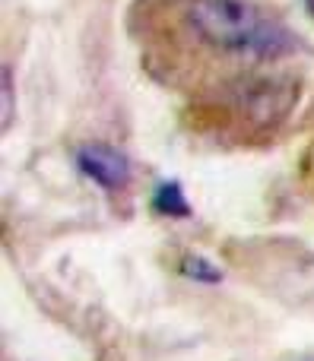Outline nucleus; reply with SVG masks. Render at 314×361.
I'll return each instance as SVG.
<instances>
[{
    "instance_id": "7ed1b4c3",
    "label": "nucleus",
    "mask_w": 314,
    "mask_h": 361,
    "mask_svg": "<svg viewBox=\"0 0 314 361\" xmlns=\"http://www.w3.org/2000/svg\"><path fill=\"white\" fill-rule=\"evenodd\" d=\"M296 99H283V82L279 80H251L241 89V108L254 121H277L292 108Z\"/></svg>"
},
{
    "instance_id": "39448f33",
    "label": "nucleus",
    "mask_w": 314,
    "mask_h": 361,
    "mask_svg": "<svg viewBox=\"0 0 314 361\" xmlns=\"http://www.w3.org/2000/svg\"><path fill=\"white\" fill-rule=\"evenodd\" d=\"M181 273L188 276V279L210 282V286L222 282V273H219V269H216L210 260H203V257H184V260H181Z\"/></svg>"
},
{
    "instance_id": "f03ea898",
    "label": "nucleus",
    "mask_w": 314,
    "mask_h": 361,
    "mask_svg": "<svg viewBox=\"0 0 314 361\" xmlns=\"http://www.w3.org/2000/svg\"><path fill=\"white\" fill-rule=\"evenodd\" d=\"M76 165L105 190H121L131 180V159L108 143H86L76 149Z\"/></svg>"
},
{
    "instance_id": "423d86ee",
    "label": "nucleus",
    "mask_w": 314,
    "mask_h": 361,
    "mask_svg": "<svg viewBox=\"0 0 314 361\" xmlns=\"http://www.w3.org/2000/svg\"><path fill=\"white\" fill-rule=\"evenodd\" d=\"M0 92H4V118H0V130H10L13 124V73L10 67H4V82H0Z\"/></svg>"
},
{
    "instance_id": "f257e3e1",
    "label": "nucleus",
    "mask_w": 314,
    "mask_h": 361,
    "mask_svg": "<svg viewBox=\"0 0 314 361\" xmlns=\"http://www.w3.org/2000/svg\"><path fill=\"white\" fill-rule=\"evenodd\" d=\"M188 25L216 51L251 61H273L296 48L292 32L248 0H191Z\"/></svg>"
},
{
    "instance_id": "20e7f679",
    "label": "nucleus",
    "mask_w": 314,
    "mask_h": 361,
    "mask_svg": "<svg viewBox=\"0 0 314 361\" xmlns=\"http://www.w3.org/2000/svg\"><path fill=\"white\" fill-rule=\"evenodd\" d=\"M152 209L169 219L191 216V203H188V197H184L181 184H175V180H165V184L156 187V193H152Z\"/></svg>"
},
{
    "instance_id": "0eeeda50",
    "label": "nucleus",
    "mask_w": 314,
    "mask_h": 361,
    "mask_svg": "<svg viewBox=\"0 0 314 361\" xmlns=\"http://www.w3.org/2000/svg\"><path fill=\"white\" fill-rule=\"evenodd\" d=\"M305 6H308V13L314 16V0H305Z\"/></svg>"
}]
</instances>
